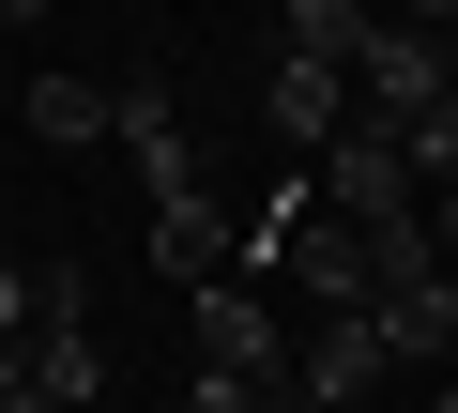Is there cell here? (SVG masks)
Wrapping results in <instances>:
<instances>
[{"label": "cell", "instance_id": "7c38bea8", "mask_svg": "<svg viewBox=\"0 0 458 413\" xmlns=\"http://www.w3.org/2000/svg\"><path fill=\"white\" fill-rule=\"evenodd\" d=\"M397 153H412V184H428V199H443V184H458V92H443V108H428V123H412V138H397Z\"/></svg>", "mask_w": 458, "mask_h": 413}, {"label": "cell", "instance_id": "4fadbf2b", "mask_svg": "<svg viewBox=\"0 0 458 413\" xmlns=\"http://www.w3.org/2000/svg\"><path fill=\"white\" fill-rule=\"evenodd\" d=\"M245 398H260V383H183V413H245Z\"/></svg>", "mask_w": 458, "mask_h": 413}, {"label": "cell", "instance_id": "6da1fadb", "mask_svg": "<svg viewBox=\"0 0 458 413\" xmlns=\"http://www.w3.org/2000/svg\"><path fill=\"white\" fill-rule=\"evenodd\" d=\"M107 138L138 153V184H153V215H168V199H214V153H199V123H183L168 62H138V77L107 92Z\"/></svg>", "mask_w": 458, "mask_h": 413}, {"label": "cell", "instance_id": "277c9868", "mask_svg": "<svg viewBox=\"0 0 458 413\" xmlns=\"http://www.w3.org/2000/svg\"><path fill=\"white\" fill-rule=\"evenodd\" d=\"M183 306H199V383H276V367H291L260 276H214V291H183Z\"/></svg>", "mask_w": 458, "mask_h": 413}, {"label": "cell", "instance_id": "30bf717a", "mask_svg": "<svg viewBox=\"0 0 458 413\" xmlns=\"http://www.w3.org/2000/svg\"><path fill=\"white\" fill-rule=\"evenodd\" d=\"M31 138L47 153H92L107 138V77H31Z\"/></svg>", "mask_w": 458, "mask_h": 413}, {"label": "cell", "instance_id": "5b68a950", "mask_svg": "<svg viewBox=\"0 0 458 413\" xmlns=\"http://www.w3.org/2000/svg\"><path fill=\"white\" fill-rule=\"evenodd\" d=\"M260 123H276V138H291V153L321 168V153L352 138V77H336V62H291V47H276V77H260Z\"/></svg>", "mask_w": 458, "mask_h": 413}, {"label": "cell", "instance_id": "8fae6325", "mask_svg": "<svg viewBox=\"0 0 458 413\" xmlns=\"http://www.w3.org/2000/svg\"><path fill=\"white\" fill-rule=\"evenodd\" d=\"M397 276H443V245H428V215H397V230H367V291H397Z\"/></svg>", "mask_w": 458, "mask_h": 413}, {"label": "cell", "instance_id": "8992f818", "mask_svg": "<svg viewBox=\"0 0 458 413\" xmlns=\"http://www.w3.org/2000/svg\"><path fill=\"white\" fill-rule=\"evenodd\" d=\"M382 367H397V352H382V322H367V306H336V322H321V337L291 352V383H306L321 413H352V398H367Z\"/></svg>", "mask_w": 458, "mask_h": 413}, {"label": "cell", "instance_id": "7a4b0ae2", "mask_svg": "<svg viewBox=\"0 0 458 413\" xmlns=\"http://www.w3.org/2000/svg\"><path fill=\"white\" fill-rule=\"evenodd\" d=\"M443 108V31H412V16H382L367 31V62H352V123H382V138H412Z\"/></svg>", "mask_w": 458, "mask_h": 413}, {"label": "cell", "instance_id": "2e32d148", "mask_svg": "<svg viewBox=\"0 0 458 413\" xmlns=\"http://www.w3.org/2000/svg\"><path fill=\"white\" fill-rule=\"evenodd\" d=\"M443 92H458V31H443Z\"/></svg>", "mask_w": 458, "mask_h": 413}, {"label": "cell", "instance_id": "9a60e30c", "mask_svg": "<svg viewBox=\"0 0 458 413\" xmlns=\"http://www.w3.org/2000/svg\"><path fill=\"white\" fill-rule=\"evenodd\" d=\"M428 245H443V261H458V184H443V199H428Z\"/></svg>", "mask_w": 458, "mask_h": 413}, {"label": "cell", "instance_id": "52a82bcc", "mask_svg": "<svg viewBox=\"0 0 458 413\" xmlns=\"http://www.w3.org/2000/svg\"><path fill=\"white\" fill-rule=\"evenodd\" d=\"M367 322H382V352H397V367H443V352H458V261H443V276L367 291Z\"/></svg>", "mask_w": 458, "mask_h": 413}, {"label": "cell", "instance_id": "3957f363", "mask_svg": "<svg viewBox=\"0 0 458 413\" xmlns=\"http://www.w3.org/2000/svg\"><path fill=\"white\" fill-rule=\"evenodd\" d=\"M321 215H336V230H397V215H428V184H412V153H397L382 123H352V138L321 153Z\"/></svg>", "mask_w": 458, "mask_h": 413}, {"label": "cell", "instance_id": "ac0fdd59", "mask_svg": "<svg viewBox=\"0 0 458 413\" xmlns=\"http://www.w3.org/2000/svg\"><path fill=\"white\" fill-rule=\"evenodd\" d=\"M0 367H16V352H0Z\"/></svg>", "mask_w": 458, "mask_h": 413}, {"label": "cell", "instance_id": "5bb4252c", "mask_svg": "<svg viewBox=\"0 0 458 413\" xmlns=\"http://www.w3.org/2000/svg\"><path fill=\"white\" fill-rule=\"evenodd\" d=\"M245 413H321V398H306V383H291V367H276V383H260V398H245Z\"/></svg>", "mask_w": 458, "mask_h": 413}, {"label": "cell", "instance_id": "9c48e42d", "mask_svg": "<svg viewBox=\"0 0 458 413\" xmlns=\"http://www.w3.org/2000/svg\"><path fill=\"white\" fill-rule=\"evenodd\" d=\"M367 31H382V16H352V0H291V16H276V47H291V62H336V77L367 62Z\"/></svg>", "mask_w": 458, "mask_h": 413}, {"label": "cell", "instance_id": "e0dca14e", "mask_svg": "<svg viewBox=\"0 0 458 413\" xmlns=\"http://www.w3.org/2000/svg\"><path fill=\"white\" fill-rule=\"evenodd\" d=\"M428 413H458V383H443V398H428Z\"/></svg>", "mask_w": 458, "mask_h": 413}, {"label": "cell", "instance_id": "ba28073f", "mask_svg": "<svg viewBox=\"0 0 458 413\" xmlns=\"http://www.w3.org/2000/svg\"><path fill=\"white\" fill-rule=\"evenodd\" d=\"M153 276H168V291L245 276V245H229V215H214V199H168V215H153Z\"/></svg>", "mask_w": 458, "mask_h": 413}]
</instances>
